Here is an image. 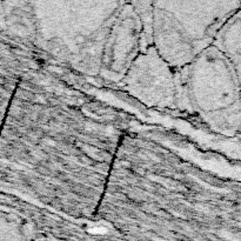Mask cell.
<instances>
[{"label": "cell", "instance_id": "cell-3", "mask_svg": "<svg viewBox=\"0 0 241 241\" xmlns=\"http://www.w3.org/2000/svg\"><path fill=\"white\" fill-rule=\"evenodd\" d=\"M178 111L195 115L211 131H241V91L233 65L214 45L177 71Z\"/></svg>", "mask_w": 241, "mask_h": 241}, {"label": "cell", "instance_id": "cell-1", "mask_svg": "<svg viewBox=\"0 0 241 241\" xmlns=\"http://www.w3.org/2000/svg\"><path fill=\"white\" fill-rule=\"evenodd\" d=\"M30 167L38 199L74 218L94 216L121 139L112 110L39 77Z\"/></svg>", "mask_w": 241, "mask_h": 241}, {"label": "cell", "instance_id": "cell-2", "mask_svg": "<svg viewBox=\"0 0 241 241\" xmlns=\"http://www.w3.org/2000/svg\"><path fill=\"white\" fill-rule=\"evenodd\" d=\"M38 47L80 74L121 83L153 46L152 30L132 1L33 2Z\"/></svg>", "mask_w": 241, "mask_h": 241}, {"label": "cell", "instance_id": "cell-4", "mask_svg": "<svg viewBox=\"0 0 241 241\" xmlns=\"http://www.w3.org/2000/svg\"><path fill=\"white\" fill-rule=\"evenodd\" d=\"M240 8L237 1H153V46L174 69H181L214 45Z\"/></svg>", "mask_w": 241, "mask_h": 241}, {"label": "cell", "instance_id": "cell-5", "mask_svg": "<svg viewBox=\"0 0 241 241\" xmlns=\"http://www.w3.org/2000/svg\"><path fill=\"white\" fill-rule=\"evenodd\" d=\"M120 84L147 107L178 111L177 69L161 58L154 46L137 57Z\"/></svg>", "mask_w": 241, "mask_h": 241}]
</instances>
